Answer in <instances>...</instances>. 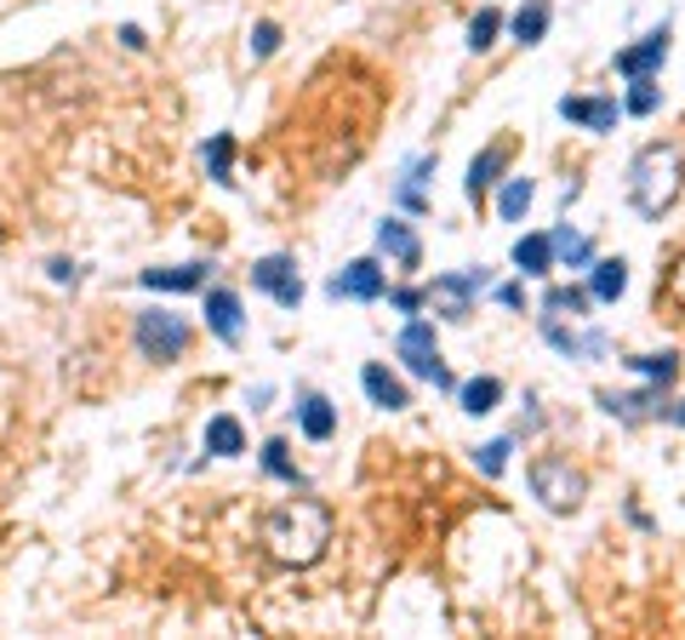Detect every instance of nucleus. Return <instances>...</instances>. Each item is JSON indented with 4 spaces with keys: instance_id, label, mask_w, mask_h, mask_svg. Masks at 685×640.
Here are the masks:
<instances>
[{
    "instance_id": "e433bc0d",
    "label": "nucleus",
    "mask_w": 685,
    "mask_h": 640,
    "mask_svg": "<svg viewBox=\"0 0 685 640\" xmlns=\"http://www.w3.org/2000/svg\"><path fill=\"white\" fill-rule=\"evenodd\" d=\"M46 275H52L57 286H75V281H81V263H68V258H46Z\"/></svg>"
},
{
    "instance_id": "f03ea898",
    "label": "nucleus",
    "mask_w": 685,
    "mask_h": 640,
    "mask_svg": "<svg viewBox=\"0 0 685 640\" xmlns=\"http://www.w3.org/2000/svg\"><path fill=\"white\" fill-rule=\"evenodd\" d=\"M685 195V155L679 144H645L629 160V200L645 223H663Z\"/></svg>"
},
{
    "instance_id": "20e7f679",
    "label": "nucleus",
    "mask_w": 685,
    "mask_h": 640,
    "mask_svg": "<svg viewBox=\"0 0 685 640\" xmlns=\"http://www.w3.org/2000/svg\"><path fill=\"white\" fill-rule=\"evenodd\" d=\"M131 344H137V355H144V360L171 366V360L189 355L194 326H189L183 315H171V309H137V321H131Z\"/></svg>"
},
{
    "instance_id": "c9c22d12",
    "label": "nucleus",
    "mask_w": 685,
    "mask_h": 640,
    "mask_svg": "<svg viewBox=\"0 0 685 640\" xmlns=\"http://www.w3.org/2000/svg\"><path fill=\"white\" fill-rule=\"evenodd\" d=\"M492 297L503 303V309H526V286L520 281H503V286L492 281Z\"/></svg>"
},
{
    "instance_id": "1a4fd4ad",
    "label": "nucleus",
    "mask_w": 685,
    "mask_h": 640,
    "mask_svg": "<svg viewBox=\"0 0 685 640\" xmlns=\"http://www.w3.org/2000/svg\"><path fill=\"white\" fill-rule=\"evenodd\" d=\"M668 41H674V29L657 23L651 35H640L634 46H623L611 57V70L623 75V81H651V75H663V63H668Z\"/></svg>"
},
{
    "instance_id": "9d476101",
    "label": "nucleus",
    "mask_w": 685,
    "mask_h": 640,
    "mask_svg": "<svg viewBox=\"0 0 685 640\" xmlns=\"http://www.w3.org/2000/svg\"><path fill=\"white\" fill-rule=\"evenodd\" d=\"M252 286L268 292L274 303H281V309H297V303H303L297 258H292V252H268V258H257V263H252Z\"/></svg>"
},
{
    "instance_id": "c85d7f7f",
    "label": "nucleus",
    "mask_w": 685,
    "mask_h": 640,
    "mask_svg": "<svg viewBox=\"0 0 685 640\" xmlns=\"http://www.w3.org/2000/svg\"><path fill=\"white\" fill-rule=\"evenodd\" d=\"M634 378H645V384H674L679 378V355L674 349H663V355H629L623 360Z\"/></svg>"
},
{
    "instance_id": "58836bf2",
    "label": "nucleus",
    "mask_w": 685,
    "mask_h": 640,
    "mask_svg": "<svg viewBox=\"0 0 685 640\" xmlns=\"http://www.w3.org/2000/svg\"><path fill=\"white\" fill-rule=\"evenodd\" d=\"M663 418H668V423H679V429H685V400H674V407H668V412H663Z\"/></svg>"
},
{
    "instance_id": "4be33fe9",
    "label": "nucleus",
    "mask_w": 685,
    "mask_h": 640,
    "mask_svg": "<svg viewBox=\"0 0 685 640\" xmlns=\"http://www.w3.org/2000/svg\"><path fill=\"white\" fill-rule=\"evenodd\" d=\"M457 407H463L468 418H492V412L503 407V378H492V373H479V378H468V384H457Z\"/></svg>"
},
{
    "instance_id": "a211bd4d",
    "label": "nucleus",
    "mask_w": 685,
    "mask_h": 640,
    "mask_svg": "<svg viewBox=\"0 0 685 640\" xmlns=\"http://www.w3.org/2000/svg\"><path fill=\"white\" fill-rule=\"evenodd\" d=\"M297 429L308 434V441H331V434H337V407H331V400L320 395V389H297Z\"/></svg>"
},
{
    "instance_id": "4c0bfd02",
    "label": "nucleus",
    "mask_w": 685,
    "mask_h": 640,
    "mask_svg": "<svg viewBox=\"0 0 685 640\" xmlns=\"http://www.w3.org/2000/svg\"><path fill=\"white\" fill-rule=\"evenodd\" d=\"M120 46H131V52H144L149 41H144V29H137V23H126V29H120Z\"/></svg>"
},
{
    "instance_id": "f8f14e48",
    "label": "nucleus",
    "mask_w": 685,
    "mask_h": 640,
    "mask_svg": "<svg viewBox=\"0 0 685 640\" xmlns=\"http://www.w3.org/2000/svg\"><path fill=\"white\" fill-rule=\"evenodd\" d=\"M560 120L594 132V138H605V132H616V120H623V104L605 92H589V97H560Z\"/></svg>"
},
{
    "instance_id": "f257e3e1",
    "label": "nucleus",
    "mask_w": 685,
    "mask_h": 640,
    "mask_svg": "<svg viewBox=\"0 0 685 640\" xmlns=\"http://www.w3.org/2000/svg\"><path fill=\"white\" fill-rule=\"evenodd\" d=\"M257 544L274 566L303 571L331 549V510L320 497H286L281 510H268L257 526Z\"/></svg>"
},
{
    "instance_id": "7ed1b4c3",
    "label": "nucleus",
    "mask_w": 685,
    "mask_h": 640,
    "mask_svg": "<svg viewBox=\"0 0 685 640\" xmlns=\"http://www.w3.org/2000/svg\"><path fill=\"white\" fill-rule=\"evenodd\" d=\"M526 481H531V497L542 503V510H555V515L582 510V492H589L582 469H577L571 458H555V452L531 458V463H526Z\"/></svg>"
},
{
    "instance_id": "b1692460",
    "label": "nucleus",
    "mask_w": 685,
    "mask_h": 640,
    "mask_svg": "<svg viewBox=\"0 0 685 640\" xmlns=\"http://www.w3.org/2000/svg\"><path fill=\"white\" fill-rule=\"evenodd\" d=\"M548 23H555V7H548V0H526V7L508 18V35L520 41V46H537L548 35Z\"/></svg>"
},
{
    "instance_id": "2f4dec72",
    "label": "nucleus",
    "mask_w": 685,
    "mask_h": 640,
    "mask_svg": "<svg viewBox=\"0 0 685 640\" xmlns=\"http://www.w3.org/2000/svg\"><path fill=\"white\" fill-rule=\"evenodd\" d=\"M497 35H503V12L497 7H486L474 23H468V52H492L497 46Z\"/></svg>"
},
{
    "instance_id": "412c9836",
    "label": "nucleus",
    "mask_w": 685,
    "mask_h": 640,
    "mask_svg": "<svg viewBox=\"0 0 685 640\" xmlns=\"http://www.w3.org/2000/svg\"><path fill=\"white\" fill-rule=\"evenodd\" d=\"M434 172H440V155H418V160L400 166V207H405V212H429L423 183H429Z\"/></svg>"
},
{
    "instance_id": "6e6552de",
    "label": "nucleus",
    "mask_w": 685,
    "mask_h": 640,
    "mask_svg": "<svg viewBox=\"0 0 685 640\" xmlns=\"http://www.w3.org/2000/svg\"><path fill=\"white\" fill-rule=\"evenodd\" d=\"M537 332L548 344H555L566 360H605L611 355V332H600V326H582V321H548V315H537Z\"/></svg>"
},
{
    "instance_id": "f704fd0d",
    "label": "nucleus",
    "mask_w": 685,
    "mask_h": 640,
    "mask_svg": "<svg viewBox=\"0 0 685 640\" xmlns=\"http://www.w3.org/2000/svg\"><path fill=\"white\" fill-rule=\"evenodd\" d=\"M274 52H281V23L263 18V23L252 29V57H274Z\"/></svg>"
},
{
    "instance_id": "a878e982",
    "label": "nucleus",
    "mask_w": 685,
    "mask_h": 640,
    "mask_svg": "<svg viewBox=\"0 0 685 640\" xmlns=\"http://www.w3.org/2000/svg\"><path fill=\"white\" fill-rule=\"evenodd\" d=\"M508 258H514L520 275H548V269H555V246H548V234H520Z\"/></svg>"
},
{
    "instance_id": "dca6fc26",
    "label": "nucleus",
    "mask_w": 685,
    "mask_h": 640,
    "mask_svg": "<svg viewBox=\"0 0 685 640\" xmlns=\"http://www.w3.org/2000/svg\"><path fill=\"white\" fill-rule=\"evenodd\" d=\"M205 275H212V263L194 258V263H171V269H144L137 286H144V292H200Z\"/></svg>"
},
{
    "instance_id": "bb28decb",
    "label": "nucleus",
    "mask_w": 685,
    "mask_h": 640,
    "mask_svg": "<svg viewBox=\"0 0 685 640\" xmlns=\"http://www.w3.org/2000/svg\"><path fill=\"white\" fill-rule=\"evenodd\" d=\"M200 160H205V178L229 189V183H234V132H218V138H205Z\"/></svg>"
},
{
    "instance_id": "7c9ffc66",
    "label": "nucleus",
    "mask_w": 685,
    "mask_h": 640,
    "mask_svg": "<svg viewBox=\"0 0 685 640\" xmlns=\"http://www.w3.org/2000/svg\"><path fill=\"white\" fill-rule=\"evenodd\" d=\"M508 452H514V434H497V441H486V447H474V469L486 481H503V469H508Z\"/></svg>"
},
{
    "instance_id": "cd10ccee",
    "label": "nucleus",
    "mask_w": 685,
    "mask_h": 640,
    "mask_svg": "<svg viewBox=\"0 0 685 640\" xmlns=\"http://www.w3.org/2000/svg\"><path fill=\"white\" fill-rule=\"evenodd\" d=\"M531 200H537V183H531V178H508L503 195H497V218H503V223H520V218L531 212Z\"/></svg>"
},
{
    "instance_id": "0eeeda50",
    "label": "nucleus",
    "mask_w": 685,
    "mask_h": 640,
    "mask_svg": "<svg viewBox=\"0 0 685 640\" xmlns=\"http://www.w3.org/2000/svg\"><path fill=\"white\" fill-rule=\"evenodd\" d=\"M326 297H349V303H383L389 297V269L377 263V258H355V263H342L337 275L326 281Z\"/></svg>"
},
{
    "instance_id": "c756f323",
    "label": "nucleus",
    "mask_w": 685,
    "mask_h": 640,
    "mask_svg": "<svg viewBox=\"0 0 685 640\" xmlns=\"http://www.w3.org/2000/svg\"><path fill=\"white\" fill-rule=\"evenodd\" d=\"M263 469H268L274 481H286V486H308V481H303V469L292 463V447L281 441V434H274V441H263Z\"/></svg>"
},
{
    "instance_id": "9b49d317",
    "label": "nucleus",
    "mask_w": 685,
    "mask_h": 640,
    "mask_svg": "<svg viewBox=\"0 0 685 640\" xmlns=\"http://www.w3.org/2000/svg\"><path fill=\"white\" fill-rule=\"evenodd\" d=\"M600 412L616 418V423H645V418H663L668 412V384H645V389H629V395H600Z\"/></svg>"
},
{
    "instance_id": "423d86ee",
    "label": "nucleus",
    "mask_w": 685,
    "mask_h": 640,
    "mask_svg": "<svg viewBox=\"0 0 685 640\" xmlns=\"http://www.w3.org/2000/svg\"><path fill=\"white\" fill-rule=\"evenodd\" d=\"M423 292H429V309H434L440 321H468V315H474V303L492 292V269H486V263L445 269V275H434Z\"/></svg>"
},
{
    "instance_id": "2eb2a0df",
    "label": "nucleus",
    "mask_w": 685,
    "mask_h": 640,
    "mask_svg": "<svg viewBox=\"0 0 685 640\" xmlns=\"http://www.w3.org/2000/svg\"><path fill=\"white\" fill-rule=\"evenodd\" d=\"M503 172H508V144H492V149H479L474 160H468V178H463V195L474 200H486L497 183H503Z\"/></svg>"
},
{
    "instance_id": "f3484780",
    "label": "nucleus",
    "mask_w": 685,
    "mask_h": 640,
    "mask_svg": "<svg viewBox=\"0 0 685 640\" xmlns=\"http://www.w3.org/2000/svg\"><path fill=\"white\" fill-rule=\"evenodd\" d=\"M240 292L234 286H212L205 292V326H212V338L218 344H240Z\"/></svg>"
},
{
    "instance_id": "393cba45",
    "label": "nucleus",
    "mask_w": 685,
    "mask_h": 640,
    "mask_svg": "<svg viewBox=\"0 0 685 640\" xmlns=\"http://www.w3.org/2000/svg\"><path fill=\"white\" fill-rule=\"evenodd\" d=\"M205 452H212V458H240V452H246V429H240V418L218 412L212 423H205Z\"/></svg>"
},
{
    "instance_id": "72a5a7b5",
    "label": "nucleus",
    "mask_w": 685,
    "mask_h": 640,
    "mask_svg": "<svg viewBox=\"0 0 685 640\" xmlns=\"http://www.w3.org/2000/svg\"><path fill=\"white\" fill-rule=\"evenodd\" d=\"M389 303L411 321V315H423V309H429V292H423V286H389Z\"/></svg>"
},
{
    "instance_id": "aec40b11",
    "label": "nucleus",
    "mask_w": 685,
    "mask_h": 640,
    "mask_svg": "<svg viewBox=\"0 0 685 640\" xmlns=\"http://www.w3.org/2000/svg\"><path fill=\"white\" fill-rule=\"evenodd\" d=\"M548 246H555V269H589L594 263V241L571 223H555L548 229Z\"/></svg>"
},
{
    "instance_id": "ea45409f",
    "label": "nucleus",
    "mask_w": 685,
    "mask_h": 640,
    "mask_svg": "<svg viewBox=\"0 0 685 640\" xmlns=\"http://www.w3.org/2000/svg\"><path fill=\"white\" fill-rule=\"evenodd\" d=\"M0 234H7V223H0Z\"/></svg>"
},
{
    "instance_id": "6ab92c4d",
    "label": "nucleus",
    "mask_w": 685,
    "mask_h": 640,
    "mask_svg": "<svg viewBox=\"0 0 685 640\" xmlns=\"http://www.w3.org/2000/svg\"><path fill=\"white\" fill-rule=\"evenodd\" d=\"M589 309H594L589 286H548L537 303V315H548V321H589Z\"/></svg>"
},
{
    "instance_id": "4468645a",
    "label": "nucleus",
    "mask_w": 685,
    "mask_h": 640,
    "mask_svg": "<svg viewBox=\"0 0 685 640\" xmlns=\"http://www.w3.org/2000/svg\"><path fill=\"white\" fill-rule=\"evenodd\" d=\"M377 252H383L389 263H400V269H418L423 263V241H418V229H411L405 218H383V223H377Z\"/></svg>"
},
{
    "instance_id": "ddd939ff",
    "label": "nucleus",
    "mask_w": 685,
    "mask_h": 640,
    "mask_svg": "<svg viewBox=\"0 0 685 640\" xmlns=\"http://www.w3.org/2000/svg\"><path fill=\"white\" fill-rule=\"evenodd\" d=\"M360 389H366V400H371L377 412H405V407H411V389L389 373L383 360H366V366H360Z\"/></svg>"
},
{
    "instance_id": "5701e85b",
    "label": "nucleus",
    "mask_w": 685,
    "mask_h": 640,
    "mask_svg": "<svg viewBox=\"0 0 685 640\" xmlns=\"http://www.w3.org/2000/svg\"><path fill=\"white\" fill-rule=\"evenodd\" d=\"M629 292V263L623 258H594L589 263V297L594 303H616Z\"/></svg>"
},
{
    "instance_id": "473e14b6",
    "label": "nucleus",
    "mask_w": 685,
    "mask_h": 640,
    "mask_svg": "<svg viewBox=\"0 0 685 640\" xmlns=\"http://www.w3.org/2000/svg\"><path fill=\"white\" fill-rule=\"evenodd\" d=\"M657 104H663L657 75H651V81H629V104H623L629 115H640V120H645V115H657Z\"/></svg>"
},
{
    "instance_id": "39448f33",
    "label": "nucleus",
    "mask_w": 685,
    "mask_h": 640,
    "mask_svg": "<svg viewBox=\"0 0 685 640\" xmlns=\"http://www.w3.org/2000/svg\"><path fill=\"white\" fill-rule=\"evenodd\" d=\"M394 360L405 366L411 378H423V384H434V389H457V378L445 373V360H440V332H434V321H423V315H411V321L400 326Z\"/></svg>"
}]
</instances>
